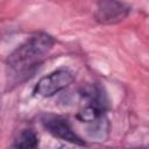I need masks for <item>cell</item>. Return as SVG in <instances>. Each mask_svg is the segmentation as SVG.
Segmentation results:
<instances>
[{
	"instance_id": "6da1fadb",
	"label": "cell",
	"mask_w": 149,
	"mask_h": 149,
	"mask_svg": "<svg viewBox=\"0 0 149 149\" xmlns=\"http://www.w3.org/2000/svg\"><path fill=\"white\" fill-rule=\"evenodd\" d=\"M55 44V38L47 33H36L16 47L6 58L8 86L20 85L37 71Z\"/></svg>"
},
{
	"instance_id": "7a4b0ae2",
	"label": "cell",
	"mask_w": 149,
	"mask_h": 149,
	"mask_svg": "<svg viewBox=\"0 0 149 149\" xmlns=\"http://www.w3.org/2000/svg\"><path fill=\"white\" fill-rule=\"evenodd\" d=\"M74 80V73L66 68L57 69L42 77L34 87V93L43 98H50L70 86Z\"/></svg>"
},
{
	"instance_id": "3957f363",
	"label": "cell",
	"mask_w": 149,
	"mask_h": 149,
	"mask_svg": "<svg viewBox=\"0 0 149 149\" xmlns=\"http://www.w3.org/2000/svg\"><path fill=\"white\" fill-rule=\"evenodd\" d=\"M130 7L121 0H98L94 17L101 24H115L125 20Z\"/></svg>"
},
{
	"instance_id": "277c9868",
	"label": "cell",
	"mask_w": 149,
	"mask_h": 149,
	"mask_svg": "<svg viewBox=\"0 0 149 149\" xmlns=\"http://www.w3.org/2000/svg\"><path fill=\"white\" fill-rule=\"evenodd\" d=\"M42 125L49 134L59 140L86 146L85 141L73 130L70 122L59 115H45L42 118Z\"/></svg>"
},
{
	"instance_id": "5b68a950",
	"label": "cell",
	"mask_w": 149,
	"mask_h": 149,
	"mask_svg": "<svg viewBox=\"0 0 149 149\" xmlns=\"http://www.w3.org/2000/svg\"><path fill=\"white\" fill-rule=\"evenodd\" d=\"M79 94L86 101V104H92L107 111L108 108L107 95L99 84H88L81 87Z\"/></svg>"
},
{
	"instance_id": "8992f818",
	"label": "cell",
	"mask_w": 149,
	"mask_h": 149,
	"mask_svg": "<svg viewBox=\"0 0 149 149\" xmlns=\"http://www.w3.org/2000/svg\"><path fill=\"white\" fill-rule=\"evenodd\" d=\"M106 109L92 105V104H86L78 113H77V119L81 122H87V123H98L101 121L104 118Z\"/></svg>"
},
{
	"instance_id": "52a82bcc",
	"label": "cell",
	"mask_w": 149,
	"mask_h": 149,
	"mask_svg": "<svg viewBox=\"0 0 149 149\" xmlns=\"http://www.w3.org/2000/svg\"><path fill=\"white\" fill-rule=\"evenodd\" d=\"M37 146H38V135L30 128L20 132L19 136L15 139V142L13 143V147L23 148V149L36 148Z\"/></svg>"
}]
</instances>
